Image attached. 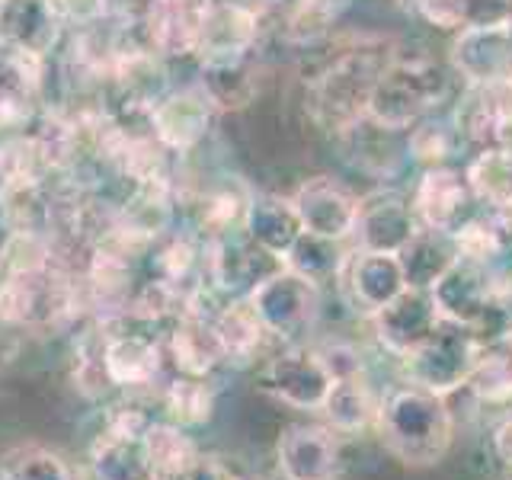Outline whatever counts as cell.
Returning a JSON list of instances; mask_svg holds the SVG:
<instances>
[{
	"label": "cell",
	"mask_w": 512,
	"mask_h": 480,
	"mask_svg": "<svg viewBox=\"0 0 512 480\" xmlns=\"http://www.w3.org/2000/svg\"><path fill=\"white\" fill-rule=\"evenodd\" d=\"M512 16V0H461V29L503 26Z\"/></svg>",
	"instance_id": "obj_34"
},
{
	"label": "cell",
	"mask_w": 512,
	"mask_h": 480,
	"mask_svg": "<svg viewBox=\"0 0 512 480\" xmlns=\"http://www.w3.org/2000/svg\"><path fill=\"white\" fill-rule=\"evenodd\" d=\"M93 480H154L144 436H119L100 429L90 442Z\"/></svg>",
	"instance_id": "obj_20"
},
{
	"label": "cell",
	"mask_w": 512,
	"mask_h": 480,
	"mask_svg": "<svg viewBox=\"0 0 512 480\" xmlns=\"http://www.w3.org/2000/svg\"><path fill=\"white\" fill-rule=\"evenodd\" d=\"M260 381V388L269 397H276L279 404L308 413L324 410L327 394L333 388V375L320 359L317 346L301 343H285L276 356H269Z\"/></svg>",
	"instance_id": "obj_6"
},
{
	"label": "cell",
	"mask_w": 512,
	"mask_h": 480,
	"mask_svg": "<svg viewBox=\"0 0 512 480\" xmlns=\"http://www.w3.org/2000/svg\"><path fill=\"white\" fill-rule=\"evenodd\" d=\"M183 480H240V474L228 461H221L215 455H199V461L192 464V471Z\"/></svg>",
	"instance_id": "obj_38"
},
{
	"label": "cell",
	"mask_w": 512,
	"mask_h": 480,
	"mask_svg": "<svg viewBox=\"0 0 512 480\" xmlns=\"http://www.w3.org/2000/svg\"><path fill=\"white\" fill-rule=\"evenodd\" d=\"M436 311L448 324H461L468 330H477L493 311V304L503 298L500 285H496L493 266L474 263V260H458L448 266L439 282L429 288Z\"/></svg>",
	"instance_id": "obj_7"
},
{
	"label": "cell",
	"mask_w": 512,
	"mask_h": 480,
	"mask_svg": "<svg viewBox=\"0 0 512 480\" xmlns=\"http://www.w3.org/2000/svg\"><path fill=\"white\" fill-rule=\"evenodd\" d=\"M400 269H404L407 288H429L439 282L442 272L458 260V247L452 234L432 231V228H416V234L404 244V250L397 253Z\"/></svg>",
	"instance_id": "obj_21"
},
{
	"label": "cell",
	"mask_w": 512,
	"mask_h": 480,
	"mask_svg": "<svg viewBox=\"0 0 512 480\" xmlns=\"http://www.w3.org/2000/svg\"><path fill=\"white\" fill-rule=\"evenodd\" d=\"M375 432L400 464L432 468L452 448L455 416L448 410V397L400 384L378 400Z\"/></svg>",
	"instance_id": "obj_1"
},
{
	"label": "cell",
	"mask_w": 512,
	"mask_h": 480,
	"mask_svg": "<svg viewBox=\"0 0 512 480\" xmlns=\"http://www.w3.org/2000/svg\"><path fill=\"white\" fill-rule=\"evenodd\" d=\"M0 16H4V0H0Z\"/></svg>",
	"instance_id": "obj_41"
},
{
	"label": "cell",
	"mask_w": 512,
	"mask_h": 480,
	"mask_svg": "<svg viewBox=\"0 0 512 480\" xmlns=\"http://www.w3.org/2000/svg\"><path fill=\"white\" fill-rule=\"evenodd\" d=\"M407 151L426 167H445V157L452 154V132L436 122H416Z\"/></svg>",
	"instance_id": "obj_33"
},
{
	"label": "cell",
	"mask_w": 512,
	"mask_h": 480,
	"mask_svg": "<svg viewBox=\"0 0 512 480\" xmlns=\"http://www.w3.org/2000/svg\"><path fill=\"white\" fill-rule=\"evenodd\" d=\"M378 400L381 397H375L372 384L365 381V372H362V375L333 381L327 404L320 413H324L327 426L336 432V436H359L362 429L375 426Z\"/></svg>",
	"instance_id": "obj_23"
},
{
	"label": "cell",
	"mask_w": 512,
	"mask_h": 480,
	"mask_svg": "<svg viewBox=\"0 0 512 480\" xmlns=\"http://www.w3.org/2000/svg\"><path fill=\"white\" fill-rule=\"evenodd\" d=\"M212 324L228 365H250L260 356L263 343L269 340V333L263 327V320L256 317L250 298H231L224 308L212 314Z\"/></svg>",
	"instance_id": "obj_19"
},
{
	"label": "cell",
	"mask_w": 512,
	"mask_h": 480,
	"mask_svg": "<svg viewBox=\"0 0 512 480\" xmlns=\"http://www.w3.org/2000/svg\"><path fill=\"white\" fill-rule=\"evenodd\" d=\"M208 119H212V100L196 90H189L183 96H173L167 106L157 109V135L170 148H189L208 132Z\"/></svg>",
	"instance_id": "obj_27"
},
{
	"label": "cell",
	"mask_w": 512,
	"mask_h": 480,
	"mask_svg": "<svg viewBox=\"0 0 512 480\" xmlns=\"http://www.w3.org/2000/svg\"><path fill=\"white\" fill-rule=\"evenodd\" d=\"M343 244L346 240H330V237H317V234L301 231L292 250L282 256V266L298 272L301 279H308L311 285L320 288V285L336 282L343 276L349 253H352Z\"/></svg>",
	"instance_id": "obj_26"
},
{
	"label": "cell",
	"mask_w": 512,
	"mask_h": 480,
	"mask_svg": "<svg viewBox=\"0 0 512 480\" xmlns=\"http://www.w3.org/2000/svg\"><path fill=\"white\" fill-rule=\"evenodd\" d=\"M452 64L468 87H490L512 77V32L503 26L458 29L452 42Z\"/></svg>",
	"instance_id": "obj_13"
},
{
	"label": "cell",
	"mask_w": 512,
	"mask_h": 480,
	"mask_svg": "<svg viewBox=\"0 0 512 480\" xmlns=\"http://www.w3.org/2000/svg\"><path fill=\"white\" fill-rule=\"evenodd\" d=\"M317 352H320V359H324V365L330 368L333 381L352 378V375H362V372H365L362 352H359L356 346H352V343L333 340V343H327V346H317Z\"/></svg>",
	"instance_id": "obj_36"
},
{
	"label": "cell",
	"mask_w": 512,
	"mask_h": 480,
	"mask_svg": "<svg viewBox=\"0 0 512 480\" xmlns=\"http://www.w3.org/2000/svg\"><path fill=\"white\" fill-rule=\"evenodd\" d=\"M468 391L480 404H509L512 400V330L480 343Z\"/></svg>",
	"instance_id": "obj_24"
},
{
	"label": "cell",
	"mask_w": 512,
	"mask_h": 480,
	"mask_svg": "<svg viewBox=\"0 0 512 480\" xmlns=\"http://www.w3.org/2000/svg\"><path fill=\"white\" fill-rule=\"evenodd\" d=\"M256 26H260V16H256L253 7L240 4V0H234V4L231 0L228 4H215L205 20L199 52L208 61L247 55L256 39Z\"/></svg>",
	"instance_id": "obj_18"
},
{
	"label": "cell",
	"mask_w": 512,
	"mask_h": 480,
	"mask_svg": "<svg viewBox=\"0 0 512 480\" xmlns=\"http://www.w3.org/2000/svg\"><path fill=\"white\" fill-rule=\"evenodd\" d=\"M439 324L442 317L426 288H404L394 301L372 314L375 340L394 359H404L413 349H420L439 330Z\"/></svg>",
	"instance_id": "obj_8"
},
{
	"label": "cell",
	"mask_w": 512,
	"mask_h": 480,
	"mask_svg": "<svg viewBox=\"0 0 512 480\" xmlns=\"http://www.w3.org/2000/svg\"><path fill=\"white\" fill-rule=\"evenodd\" d=\"M343 285L349 301L359 311L372 317L384 304L394 301L407 288L404 269H400L397 253H372V250H352L349 263L343 269Z\"/></svg>",
	"instance_id": "obj_14"
},
{
	"label": "cell",
	"mask_w": 512,
	"mask_h": 480,
	"mask_svg": "<svg viewBox=\"0 0 512 480\" xmlns=\"http://www.w3.org/2000/svg\"><path fill=\"white\" fill-rule=\"evenodd\" d=\"M212 0H151L148 7V39L160 55H189L199 52L202 29Z\"/></svg>",
	"instance_id": "obj_16"
},
{
	"label": "cell",
	"mask_w": 512,
	"mask_h": 480,
	"mask_svg": "<svg viewBox=\"0 0 512 480\" xmlns=\"http://www.w3.org/2000/svg\"><path fill=\"white\" fill-rule=\"evenodd\" d=\"M509 32H512V16H509Z\"/></svg>",
	"instance_id": "obj_42"
},
{
	"label": "cell",
	"mask_w": 512,
	"mask_h": 480,
	"mask_svg": "<svg viewBox=\"0 0 512 480\" xmlns=\"http://www.w3.org/2000/svg\"><path fill=\"white\" fill-rule=\"evenodd\" d=\"M144 448H148L154 480H183L202 455L199 445L192 442L189 429L167 423V420H154L148 426V432H144Z\"/></svg>",
	"instance_id": "obj_25"
},
{
	"label": "cell",
	"mask_w": 512,
	"mask_h": 480,
	"mask_svg": "<svg viewBox=\"0 0 512 480\" xmlns=\"http://www.w3.org/2000/svg\"><path fill=\"white\" fill-rule=\"evenodd\" d=\"M244 231L256 247L272 253L276 260H282L301 234V221H298L295 205L288 199L263 196V199H253L247 205Z\"/></svg>",
	"instance_id": "obj_22"
},
{
	"label": "cell",
	"mask_w": 512,
	"mask_h": 480,
	"mask_svg": "<svg viewBox=\"0 0 512 480\" xmlns=\"http://www.w3.org/2000/svg\"><path fill=\"white\" fill-rule=\"evenodd\" d=\"M0 480H74V471L55 448L29 442L0 458Z\"/></svg>",
	"instance_id": "obj_30"
},
{
	"label": "cell",
	"mask_w": 512,
	"mask_h": 480,
	"mask_svg": "<svg viewBox=\"0 0 512 480\" xmlns=\"http://www.w3.org/2000/svg\"><path fill=\"white\" fill-rule=\"evenodd\" d=\"M52 170L36 138H13L0 148V180L4 189H36L42 173Z\"/></svg>",
	"instance_id": "obj_32"
},
{
	"label": "cell",
	"mask_w": 512,
	"mask_h": 480,
	"mask_svg": "<svg viewBox=\"0 0 512 480\" xmlns=\"http://www.w3.org/2000/svg\"><path fill=\"white\" fill-rule=\"evenodd\" d=\"M410 7L423 16L429 26L458 32L461 29V0H410Z\"/></svg>",
	"instance_id": "obj_37"
},
{
	"label": "cell",
	"mask_w": 512,
	"mask_h": 480,
	"mask_svg": "<svg viewBox=\"0 0 512 480\" xmlns=\"http://www.w3.org/2000/svg\"><path fill=\"white\" fill-rule=\"evenodd\" d=\"M448 84H452V77L445 74L439 61L426 55H394V61L384 68L381 80L375 84L365 119H372L381 128H391V132H404V128L423 122L426 112H432L445 100Z\"/></svg>",
	"instance_id": "obj_3"
},
{
	"label": "cell",
	"mask_w": 512,
	"mask_h": 480,
	"mask_svg": "<svg viewBox=\"0 0 512 480\" xmlns=\"http://www.w3.org/2000/svg\"><path fill=\"white\" fill-rule=\"evenodd\" d=\"M256 90L253 71L247 68V55L208 61L205 96L218 106H247Z\"/></svg>",
	"instance_id": "obj_31"
},
{
	"label": "cell",
	"mask_w": 512,
	"mask_h": 480,
	"mask_svg": "<svg viewBox=\"0 0 512 480\" xmlns=\"http://www.w3.org/2000/svg\"><path fill=\"white\" fill-rule=\"evenodd\" d=\"M474 199L490 212L512 208V154L500 148H480V154L464 170Z\"/></svg>",
	"instance_id": "obj_29"
},
{
	"label": "cell",
	"mask_w": 512,
	"mask_h": 480,
	"mask_svg": "<svg viewBox=\"0 0 512 480\" xmlns=\"http://www.w3.org/2000/svg\"><path fill=\"white\" fill-rule=\"evenodd\" d=\"M266 333L279 343H298L314 327L320 295L317 285L301 279L292 269H276L247 295Z\"/></svg>",
	"instance_id": "obj_5"
},
{
	"label": "cell",
	"mask_w": 512,
	"mask_h": 480,
	"mask_svg": "<svg viewBox=\"0 0 512 480\" xmlns=\"http://www.w3.org/2000/svg\"><path fill=\"white\" fill-rule=\"evenodd\" d=\"M160 407H164L160 420L176 423L183 429H196L212 420L215 391H212V384H208V378L173 375L164 388H160Z\"/></svg>",
	"instance_id": "obj_28"
},
{
	"label": "cell",
	"mask_w": 512,
	"mask_h": 480,
	"mask_svg": "<svg viewBox=\"0 0 512 480\" xmlns=\"http://www.w3.org/2000/svg\"><path fill=\"white\" fill-rule=\"evenodd\" d=\"M413 212L423 228L455 234L474 215V192L464 173L452 167H426L413 192Z\"/></svg>",
	"instance_id": "obj_11"
},
{
	"label": "cell",
	"mask_w": 512,
	"mask_h": 480,
	"mask_svg": "<svg viewBox=\"0 0 512 480\" xmlns=\"http://www.w3.org/2000/svg\"><path fill=\"white\" fill-rule=\"evenodd\" d=\"M154 423L151 413H144L135 404H112L103 410V426L106 432H119V436H144L148 426Z\"/></svg>",
	"instance_id": "obj_35"
},
{
	"label": "cell",
	"mask_w": 512,
	"mask_h": 480,
	"mask_svg": "<svg viewBox=\"0 0 512 480\" xmlns=\"http://www.w3.org/2000/svg\"><path fill=\"white\" fill-rule=\"evenodd\" d=\"M276 464L282 480L340 477V436L327 423H292L279 432Z\"/></svg>",
	"instance_id": "obj_9"
},
{
	"label": "cell",
	"mask_w": 512,
	"mask_h": 480,
	"mask_svg": "<svg viewBox=\"0 0 512 480\" xmlns=\"http://www.w3.org/2000/svg\"><path fill=\"white\" fill-rule=\"evenodd\" d=\"M391 61V45L381 39H362L359 45L346 48L343 55H336L330 68L314 80V119L336 135H343L349 125L365 119L375 84Z\"/></svg>",
	"instance_id": "obj_2"
},
{
	"label": "cell",
	"mask_w": 512,
	"mask_h": 480,
	"mask_svg": "<svg viewBox=\"0 0 512 480\" xmlns=\"http://www.w3.org/2000/svg\"><path fill=\"white\" fill-rule=\"evenodd\" d=\"M477 349L480 340L474 336V330L442 320L439 330L420 349H413L410 356L400 359L404 381L429 394L452 397L455 391L468 388V378L477 362Z\"/></svg>",
	"instance_id": "obj_4"
},
{
	"label": "cell",
	"mask_w": 512,
	"mask_h": 480,
	"mask_svg": "<svg viewBox=\"0 0 512 480\" xmlns=\"http://www.w3.org/2000/svg\"><path fill=\"white\" fill-rule=\"evenodd\" d=\"M301 231L330 237V240H349L352 228H356V212L359 199H352L343 186H336L333 180H311L298 189V196L292 199Z\"/></svg>",
	"instance_id": "obj_15"
},
{
	"label": "cell",
	"mask_w": 512,
	"mask_h": 480,
	"mask_svg": "<svg viewBox=\"0 0 512 480\" xmlns=\"http://www.w3.org/2000/svg\"><path fill=\"white\" fill-rule=\"evenodd\" d=\"M103 372H106L109 388H122V391L154 388L160 381V372H164V349H160L154 336L106 330L103 333Z\"/></svg>",
	"instance_id": "obj_12"
},
{
	"label": "cell",
	"mask_w": 512,
	"mask_h": 480,
	"mask_svg": "<svg viewBox=\"0 0 512 480\" xmlns=\"http://www.w3.org/2000/svg\"><path fill=\"white\" fill-rule=\"evenodd\" d=\"M416 228H420V221H416L413 202H407L391 189H381L359 199L352 240H356V250L400 253L407 240L416 234Z\"/></svg>",
	"instance_id": "obj_10"
},
{
	"label": "cell",
	"mask_w": 512,
	"mask_h": 480,
	"mask_svg": "<svg viewBox=\"0 0 512 480\" xmlns=\"http://www.w3.org/2000/svg\"><path fill=\"white\" fill-rule=\"evenodd\" d=\"M167 352H170L176 375L208 378L218 365H224V352L218 343L212 314L199 308L183 311L167 336Z\"/></svg>",
	"instance_id": "obj_17"
},
{
	"label": "cell",
	"mask_w": 512,
	"mask_h": 480,
	"mask_svg": "<svg viewBox=\"0 0 512 480\" xmlns=\"http://www.w3.org/2000/svg\"><path fill=\"white\" fill-rule=\"evenodd\" d=\"M490 442H493L496 458H500V461L506 464V468H512V416H506V420L496 423Z\"/></svg>",
	"instance_id": "obj_39"
},
{
	"label": "cell",
	"mask_w": 512,
	"mask_h": 480,
	"mask_svg": "<svg viewBox=\"0 0 512 480\" xmlns=\"http://www.w3.org/2000/svg\"><path fill=\"white\" fill-rule=\"evenodd\" d=\"M240 480H263V477H240Z\"/></svg>",
	"instance_id": "obj_40"
}]
</instances>
